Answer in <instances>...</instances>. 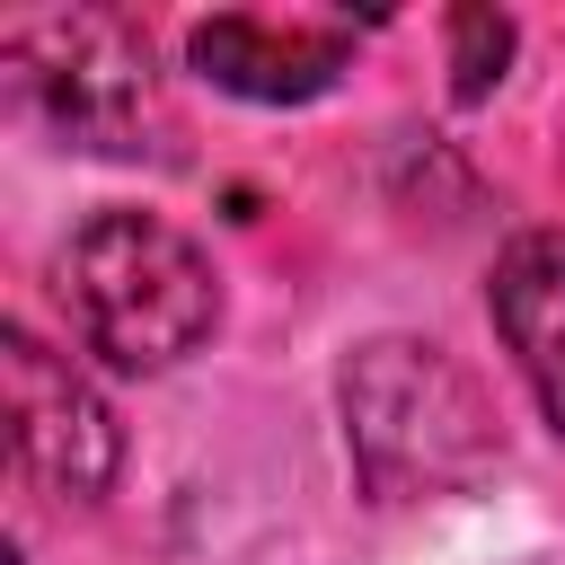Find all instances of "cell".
Instances as JSON below:
<instances>
[{
	"instance_id": "obj_1",
	"label": "cell",
	"mask_w": 565,
	"mask_h": 565,
	"mask_svg": "<svg viewBox=\"0 0 565 565\" xmlns=\"http://www.w3.org/2000/svg\"><path fill=\"white\" fill-rule=\"evenodd\" d=\"M53 300H62L71 335H79V353H97L124 380L177 371L221 327V274H212V256L177 221L124 212V203L115 212H88L62 238Z\"/></svg>"
},
{
	"instance_id": "obj_7",
	"label": "cell",
	"mask_w": 565,
	"mask_h": 565,
	"mask_svg": "<svg viewBox=\"0 0 565 565\" xmlns=\"http://www.w3.org/2000/svg\"><path fill=\"white\" fill-rule=\"evenodd\" d=\"M512 62V18L503 9H450V97L477 106Z\"/></svg>"
},
{
	"instance_id": "obj_2",
	"label": "cell",
	"mask_w": 565,
	"mask_h": 565,
	"mask_svg": "<svg viewBox=\"0 0 565 565\" xmlns=\"http://www.w3.org/2000/svg\"><path fill=\"white\" fill-rule=\"evenodd\" d=\"M344 450L371 503L459 494L494 468V406L486 388L424 335H371L335 371Z\"/></svg>"
},
{
	"instance_id": "obj_3",
	"label": "cell",
	"mask_w": 565,
	"mask_h": 565,
	"mask_svg": "<svg viewBox=\"0 0 565 565\" xmlns=\"http://www.w3.org/2000/svg\"><path fill=\"white\" fill-rule=\"evenodd\" d=\"M9 71L26 79L35 115L97 159H168L177 115H168V79L150 62V35L115 9H71V18H35L9 35Z\"/></svg>"
},
{
	"instance_id": "obj_4",
	"label": "cell",
	"mask_w": 565,
	"mask_h": 565,
	"mask_svg": "<svg viewBox=\"0 0 565 565\" xmlns=\"http://www.w3.org/2000/svg\"><path fill=\"white\" fill-rule=\"evenodd\" d=\"M0 388H9V450H18L26 486L53 503H97L124 468V424L97 397V380L71 353H53L35 327H9Z\"/></svg>"
},
{
	"instance_id": "obj_6",
	"label": "cell",
	"mask_w": 565,
	"mask_h": 565,
	"mask_svg": "<svg viewBox=\"0 0 565 565\" xmlns=\"http://www.w3.org/2000/svg\"><path fill=\"white\" fill-rule=\"evenodd\" d=\"M494 335L512 344V371L565 441V230H530L494 256Z\"/></svg>"
},
{
	"instance_id": "obj_5",
	"label": "cell",
	"mask_w": 565,
	"mask_h": 565,
	"mask_svg": "<svg viewBox=\"0 0 565 565\" xmlns=\"http://www.w3.org/2000/svg\"><path fill=\"white\" fill-rule=\"evenodd\" d=\"M185 62L247 106H309L344 79L353 26L309 18V9H212V18H194Z\"/></svg>"
}]
</instances>
